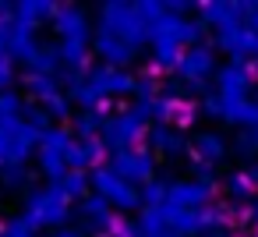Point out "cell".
Masks as SVG:
<instances>
[{"label":"cell","mask_w":258,"mask_h":237,"mask_svg":"<svg viewBox=\"0 0 258 237\" xmlns=\"http://www.w3.org/2000/svg\"><path fill=\"white\" fill-rule=\"evenodd\" d=\"M103 32L124 39L131 50H142L149 43V25L138 18L135 4H124V0H110V4H103V22H99Z\"/></svg>","instance_id":"cell-3"},{"label":"cell","mask_w":258,"mask_h":237,"mask_svg":"<svg viewBox=\"0 0 258 237\" xmlns=\"http://www.w3.org/2000/svg\"><path fill=\"white\" fill-rule=\"evenodd\" d=\"M89 177H92L96 195H99V198H106L117 212H131V209H138V205H142V191H138L135 184H127L124 177H117L110 166H96Z\"/></svg>","instance_id":"cell-4"},{"label":"cell","mask_w":258,"mask_h":237,"mask_svg":"<svg viewBox=\"0 0 258 237\" xmlns=\"http://www.w3.org/2000/svg\"><path fill=\"white\" fill-rule=\"evenodd\" d=\"M36 163H39V170H43V177H46L50 184H57V181L68 173L64 156H60V152H53V149H36Z\"/></svg>","instance_id":"cell-22"},{"label":"cell","mask_w":258,"mask_h":237,"mask_svg":"<svg viewBox=\"0 0 258 237\" xmlns=\"http://www.w3.org/2000/svg\"><path fill=\"white\" fill-rule=\"evenodd\" d=\"M152 128V113H149V103H135L131 110L124 113H110L103 121V131H99V142L106 145V152H124V149H138L145 142Z\"/></svg>","instance_id":"cell-1"},{"label":"cell","mask_w":258,"mask_h":237,"mask_svg":"<svg viewBox=\"0 0 258 237\" xmlns=\"http://www.w3.org/2000/svg\"><path fill=\"white\" fill-rule=\"evenodd\" d=\"M177 75L184 82H209V75H216V50L198 43V46H187L180 53V64H177Z\"/></svg>","instance_id":"cell-8"},{"label":"cell","mask_w":258,"mask_h":237,"mask_svg":"<svg viewBox=\"0 0 258 237\" xmlns=\"http://www.w3.org/2000/svg\"><path fill=\"white\" fill-rule=\"evenodd\" d=\"M135 11L145 25H156L159 18H166V4H159V0H142V4H135Z\"/></svg>","instance_id":"cell-32"},{"label":"cell","mask_w":258,"mask_h":237,"mask_svg":"<svg viewBox=\"0 0 258 237\" xmlns=\"http://www.w3.org/2000/svg\"><path fill=\"white\" fill-rule=\"evenodd\" d=\"M254 85V68L247 61H230L226 68H216V92L223 99H247Z\"/></svg>","instance_id":"cell-6"},{"label":"cell","mask_w":258,"mask_h":237,"mask_svg":"<svg viewBox=\"0 0 258 237\" xmlns=\"http://www.w3.org/2000/svg\"><path fill=\"white\" fill-rule=\"evenodd\" d=\"M103 156H106V145H103L99 138H89V142H71L64 163H68V170H82V173H89V170L103 166Z\"/></svg>","instance_id":"cell-15"},{"label":"cell","mask_w":258,"mask_h":237,"mask_svg":"<svg viewBox=\"0 0 258 237\" xmlns=\"http://www.w3.org/2000/svg\"><path fill=\"white\" fill-rule=\"evenodd\" d=\"M0 181L8 188H22L29 181V166H0Z\"/></svg>","instance_id":"cell-34"},{"label":"cell","mask_w":258,"mask_h":237,"mask_svg":"<svg viewBox=\"0 0 258 237\" xmlns=\"http://www.w3.org/2000/svg\"><path fill=\"white\" fill-rule=\"evenodd\" d=\"M180 46H152V68L156 71H177L180 64Z\"/></svg>","instance_id":"cell-27"},{"label":"cell","mask_w":258,"mask_h":237,"mask_svg":"<svg viewBox=\"0 0 258 237\" xmlns=\"http://www.w3.org/2000/svg\"><path fill=\"white\" fill-rule=\"evenodd\" d=\"M202 110H198V99H180L177 103V110H173V124L170 128H177V131H184V128H191L195 124V117H198Z\"/></svg>","instance_id":"cell-30"},{"label":"cell","mask_w":258,"mask_h":237,"mask_svg":"<svg viewBox=\"0 0 258 237\" xmlns=\"http://www.w3.org/2000/svg\"><path fill=\"white\" fill-rule=\"evenodd\" d=\"M223 184H226V195H230V198H237V202H247V198H254V195H258V184H254L244 170H233Z\"/></svg>","instance_id":"cell-24"},{"label":"cell","mask_w":258,"mask_h":237,"mask_svg":"<svg viewBox=\"0 0 258 237\" xmlns=\"http://www.w3.org/2000/svg\"><path fill=\"white\" fill-rule=\"evenodd\" d=\"M92 50H96V53L103 57V64H106V68H120V71H124V68H127V64L135 61V53H138V50H131V46H127L124 39H117V36L103 32V29H99V36H96Z\"/></svg>","instance_id":"cell-16"},{"label":"cell","mask_w":258,"mask_h":237,"mask_svg":"<svg viewBox=\"0 0 258 237\" xmlns=\"http://www.w3.org/2000/svg\"><path fill=\"white\" fill-rule=\"evenodd\" d=\"M170 195V181H149L142 188V209H163Z\"/></svg>","instance_id":"cell-26"},{"label":"cell","mask_w":258,"mask_h":237,"mask_svg":"<svg viewBox=\"0 0 258 237\" xmlns=\"http://www.w3.org/2000/svg\"><path fill=\"white\" fill-rule=\"evenodd\" d=\"M36 50H39V43H36V29L11 22V36H8V57H11V61H25V64H29V61L36 57Z\"/></svg>","instance_id":"cell-18"},{"label":"cell","mask_w":258,"mask_h":237,"mask_svg":"<svg viewBox=\"0 0 258 237\" xmlns=\"http://www.w3.org/2000/svg\"><path fill=\"white\" fill-rule=\"evenodd\" d=\"M233 152H240V156H254V152H258L254 135H251V131H237V138H233Z\"/></svg>","instance_id":"cell-35"},{"label":"cell","mask_w":258,"mask_h":237,"mask_svg":"<svg viewBox=\"0 0 258 237\" xmlns=\"http://www.w3.org/2000/svg\"><path fill=\"white\" fill-rule=\"evenodd\" d=\"M53 237H85L82 230H71V226H60V230H53Z\"/></svg>","instance_id":"cell-39"},{"label":"cell","mask_w":258,"mask_h":237,"mask_svg":"<svg viewBox=\"0 0 258 237\" xmlns=\"http://www.w3.org/2000/svg\"><path fill=\"white\" fill-rule=\"evenodd\" d=\"M198 15L205 25H216V32L223 29H233L244 22V4H230V0H205L198 4Z\"/></svg>","instance_id":"cell-13"},{"label":"cell","mask_w":258,"mask_h":237,"mask_svg":"<svg viewBox=\"0 0 258 237\" xmlns=\"http://www.w3.org/2000/svg\"><path fill=\"white\" fill-rule=\"evenodd\" d=\"M29 71L32 75H53L57 78V71H60V50L57 46H39L36 57L29 61Z\"/></svg>","instance_id":"cell-23"},{"label":"cell","mask_w":258,"mask_h":237,"mask_svg":"<svg viewBox=\"0 0 258 237\" xmlns=\"http://www.w3.org/2000/svg\"><path fill=\"white\" fill-rule=\"evenodd\" d=\"M43 18H57V4H50V0H22V4H15V22L18 25L36 29Z\"/></svg>","instance_id":"cell-19"},{"label":"cell","mask_w":258,"mask_h":237,"mask_svg":"<svg viewBox=\"0 0 258 237\" xmlns=\"http://www.w3.org/2000/svg\"><path fill=\"white\" fill-rule=\"evenodd\" d=\"M166 237H180V233H166Z\"/></svg>","instance_id":"cell-44"},{"label":"cell","mask_w":258,"mask_h":237,"mask_svg":"<svg viewBox=\"0 0 258 237\" xmlns=\"http://www.w3.org/2000/svg\"><path fill=\"white\" fill-rule=\"evenodd\" d=\"M25 89L32 92V99H39V106L46 103V99H53L57 92H64L60 89V78H53V75H25Z\"/></svg>","instance_id":"cell-20"},{"label":"cell","mask_w":258,"mask_h":237,"mask_svg":"<svg viewBox=\"0 0 258 237\" xmlns=\"http://www.w3.org/2000/svg\"><path fill=\"white\" fill-rule=\"evenodd\" d=\"M251 135H254V142H258V128H254V131H251Z\"/></svg>","instance_id":"cell-43"},{"label":"cell","mask_w":258,"mask_h":237,"mask_svg":"<svg viewBox=\"0 0 258 237\" xmlns=\"http://www.w3.org/2000/svg\"><path fill=\"white\" fill-rule=\"evenodd\" d=\"M216 46L226 50L233 61H247V64H251V57H254V50H258V36L247 32L244 25H233V29L216 32Z\"/></svg>","instance_id":"cell-12"},{"label":"cell","mask_w":258,"mask_h":237,"mask_svg":"<svg viewBox=\"0 0 258 237\" xmlns=\"http://www.w3.org/2000/svg\"><path fill=\"white\" fill-rule=\"evenodd\" d=\"M22 113H25L22 96H15V92H0V121H22Z\"/></svg>","instance_id":"cell-31"},{"label":"cell","mask_w":258,"mask_h":237,"mask_svg":"<svg viewBox=\"0 0 258 237\" xmlns=\"http://www.w3.org/2000/svg\"><path fill=\"white\" fill-rule=\"evenodd\" d=\"M57 188L64 191V198L71 202V198H89V188H92V177L89 173H82V170H68L60 181H57Z\"/></svg>","instance_id":"cell-21"},{"label":"cell","mask_w":258,"mask_h":237,"mask_svg":"<svg viewBox=\"0 0 258 237\" xmlns=\"http://www.w3.org/2000/svg\"><path fill=\"white\" fill-rule=\"evenodd\" d=\"M0 237H32V230H29V223L25 219H11L8 226H4V233Z\"/></svg>","instance_id":"cell-37"},{"label":"cell","mask_w":258,"mask_h":237,"mask_svg":"<svg viewBox=\"0 0 258 237\" xmlns=\"http://www.w3.org/2000/svg\"><path fill=\"white\" fill-rule=\"evenodd\" d=\"M202 237H230V233H223V230H212V233H202Z\"/></svg>","instance_id":"cell-40"},{"label":"cell","mask_w":258,"mask_h":237,"mask_svg":"<svg viewBox=\"0 0 258 237\" xmlns=\"http://www.w3.org/2000/svg\"><path fill=\"white\" fill-rule=\"evenodd\" d=\"M145 149L156 156V152H163V156H180V152H187V138H184V131H177V128H170V124H152L149 128V135H145Z\"/></svg>","instance_id":"cell-14"},{"label":"cell","mask_w":258,"mask_h":237,"mask_svg":"<svg viewBox=\"0 0 258 237\" xmlns=\"http://www.w3.org/2000/svg\"><path fill=\"white\" fill-rule=\"evenodd\" d=\"M85 82L99 92V99H117V96H131V89H135V75H127V71H120V68H106V64H96V68H89L85 71Z\"/></svg>","instance_id":"cell-7"},{"label":"cell","mask_w":258,"mask_h":237,"mask_svg":"<svg viewBox=\"0 0 258 237\" xmlns=\"http://www.w3.org/2000/svg\"><path fill=\"white\" fill-rule=\"evenodd\" d=\"M43 110L50 113V121H57V117H60V121H68V117H71V99H68V92H57L53 99H46V103H43Z\"/></svg>","instance_id":"cell-33"},{"label":"cell","mask_w":258,"mask_h":237,"mask_svg":"<svg viewBox=\"0 0 258 237\" xmlns=\"http://www.w3.org/2000/svg\"><path fill=\"white\" fill-rule=\"evenodd\" d=\"M11 68H15V61L8 53H0V92H8V85L15 82V71Z\"/></svg>","instance_id":"cell-36"},{"label":"cell","mask_w":258,"mask_h":237,"mask_svg":"<svg viewBox=\"0 0 258 237\" xmlns=\"http://www.w3.org/2000/svg\"><path fill=\"white\" fill-rule=\"evenodd\" d=\"M106 166H110L117 177H124L127 184H135V188H138V184L145 188V184L152 181V173H156V159H152V152H149V149H142V145H138V149L113 152Z\"/></svg>","instance_id":"cell-5"},{"label":"cell","mask_w":258,"mask_h":237,"mask_svg":"<svg viewBox=\"0 0 258 237\" xmlns=\"http://www.w3.org/2000/svg\"><path fill=\"white\" fill-rule=\"evenodd\" d=\"M22 124H25V128H32V131H36L39 138H43V135H46V131L53 128L50 113H46L43 106H36V103H32V106H25V113H22Z\"/></svg>","instance_id":"cell-28"},{"label":"cell","mask_w":258,"mask_h":237,"mask_svg":"<svg viewBox=\"0 0 258 237\" xmlns=\"http://www.w3.org/2000/svg\"><path fill=\"white\" fill-rule=\"evenodd\" d=\"M212 195H216V184H205V181H170L166 205L170 209H205Z\"/></svg>","instance_id":"cell-9"},{"label":"cell","mask_w":258,"mask_h":237,"mask_svg":"<svg viewBox=\"0 0 258 237\" xmlns=\"http://www.w3.org/2000/svg\"><path fill=\"white\" fill-rule=\"evenodd\" d=\"M251 68H258V50H254V57H251Z\"/></svg>","instance_id":"cell-41"},{"label":"cell","mask_w":258,"mask_h":237,"mask_svg":"<svg viewBox=\"0 0 258 237\" xmlns=\"http://www.w3.org/2000/svg\"><path fill=\"white\" fill-rule=\"evenodd\" d=\"M22 219L29 223V230L36 233V230H43V226H64V219H68V198H64V191L57 188V184H46V188H36L29 198H25V212H22Z\"/></svg>","instance_id":"cell-2"},{"label":"cell","mask_w":258,"mask_h":237,"mask_svg":"<svg viewBox=\"0 0 258 237\" xmlns=\"http://www.w3.org/2000/svg\"><path fill=\"white\" fill-rule=\"evenodd\" d=\"M0 233H4V230H0Z\"/></svg>","instance_id":"cell-45"},{"label":"cell","mask_w":258,"mask_h":237,"mask_svg":"<svg viewBox=\"0 0 258 237\" xmlns=\"http://www.w3.org/2000/svg\"><path fill=\"white\" fill-rule=\"evenodd\" d=\"M120 216L113 212V205L106 202V198H99V195H89V198H82V223L89 226V230H113V223H117Z\"/></svg>","instance_id":"cell-17"},{"label":"cell","mask_w":258,"mask_h":237,"mask_svg":"<svg viewBox=\"0 0 258 237\" xmlns=\"http://www.w3.org/2000/svg\"><path fill=\"white\" fill-rule=\"evenodd\" d=\"M240 25L258 36V4H244V22H240Z\"/></svg>","instance_id":"cell-38"},{"label":"cell","mask_w":258,"mask_h":237,"mask_svg":"<svg viewBox=\"0 0 258 237\" xmlns=\"http://www.w3.org/2000/svg\"><path fill=\"white\" fill-rule=\"evenodd\" d=\"M103 113H96V110H82L78 117H75V131H78V142H89V138H99V131H103Z\"/></svg>","instance_id":"cell-25"},{"label":"cell","mask_w":258,"mask_h":237,"mask_svg":"<svg viewBox=\"0 0 258 237\" xmlns=\"http://www.w3.org/2000/svg\"><path fill=\"white\" fill-rule=\"evenodd\" d=\"M53 29L60 36V43H89V15L82 8H57V18H53Z\"/></svg>","instance_id":"cell-10"},{"label":"cell","mask_w":258,"mask_h":237,"mask_svg":"<svg viewBox=\"0 0 258 237\" xmlns=\"http://www.w3.org/2000/svg\"><path fill=\"white\" fill-rule=\"evenodd\" d=\"M71 131L68 128H50L43 138H39V149H53V152H60V156H68V149H71Z\"/></svg>","instance_id":"cell-29"},{"label":"cell","mask_w":258,"mask_h":237,"mask_svg":"<svg viewBox=\"0 0 258 237\" xmlns=\"http://www.w3.org/2000/svg\"><path fill=\"white\" fill-rule=\"evenodd\" d=\"M251 99H254V103H258V89H254V92H251Z\"/></svg>","instance_id":"cell-42"},{"label":"cell","mask_w":258,"mask_h":237,"mask_svg":"<svg viewBox=\"0 0 258 237\" xmlns=\"http://www.w3.org/2000/svg\"><path fill=\"white\" fill-rule=\"evenodd\" d=\"M187 149H191L195 163H205V166L223 163L226 152H230V145H226V138L219 131H198L195 138H187Z\"/></svg>","instance_id":"cell-11"}]
</instances>
